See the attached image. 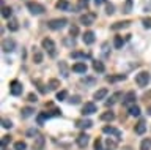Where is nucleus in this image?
<instances>
[{"label":"nucleus","instance_id":"32","mask_svg":"<svg viewBox=\"0 0 151 150\" xmlns=\"http://www.w3.org/2000/svg\"><path fill=\"white\" fill-rule=\"evenodd\" d=\"M129 115H131V117H139V115H140V107L135 106V104L131 106V107H129Z\"/></svg>","mask_w":151,"mask_h":150},{"label":"nucleus","instance_id":"33","mask_svg":"<svg viewBox=\"0 0 151 150\" xmlns=\"http://www.w3.org/2000/svg\"><path fill=\"white\" fill-rule=\"evenodd\" d=\"M80 82L85 84V86H94V84H96V79H94V78H87V76H85V78L80 79Z\"/></svg>","mask_w":151,"mask_h":150},{"label":"nucleus","instance_id":"2","mask_svg":"<svg viewBox=\"0 0 151 150\" xmlns=\"http://www.w3.org/2000/svg\"><path fill=\"white\" fill-rule=\"evenodd\" d=\"M42 49H46L47 52H49L50 57H55V54H57V48H55V43H54V40H50V38H44L42 40Z\"/></svg>","mask_w":151,"mask_h":150},{"label":"nucleus","instance_id":"50","mask_svg":"<svg viewBox=\"0 0 151 150\" xmlns=\"http://www.w3.org/2000/svg\"><path fill=\"white\" fill-rule=\"evenodd\" d=\"M36 134H38V131L35 128H30V130L27 131V136H36Z\"/></svg>","mask_w":151,"mask_h":150},{"label":"nucleus","instance_id":"9","mask_svg":"<svg viewBox=\"0 0 151 150\" xmlns=\"http://www.w3.org/2000/svg\"><path fill=\"white\" fill-rule=\"evenodd\" d=\"M76 141H77V145H79L80 149H85V147L88 145V142H90V136L85 134V133H80Z\"/></svg>","mask_w":151,"mask_h":150},{"label":"nucleus","instance_id":"38","mask_svg":"<svg viewBox=\"0 0 151 150\" xmlns=\"http://www.w3.org/2000/svg\"><path fill=\"white\" fill-rule=\"evenodd\" d=\"M68 98V92L66 90H60L58 93H57V100L58 101H63V100H66Z\"/></svg>","mask_w":151,"mask_h":150},{"label":"nucleus","instance_id":"52","mask_svg":"<svg viewBox=\"0 0 151 150\" xmlns=\"http://www.w3.org/2000/svg\"><path fill=\"white\" fill-rule=\"evenodd\" d=\"M148 114L151 115V106H148Z\"/></svg>","mask_w":151,"mask_h":150},{"label":"nucleus","instance_id":"6","mask_svg":"<svg viewBox=\"0 0 151 150\" xmlns=\"http://www.w3.org/2000/svg\"><path fill=\"white\" fill-rule=\"evenodd\" d=\"M14 48H16V43H14V40L11 38H5L2 41V49H3V52H13Z\"/></svg>","mask_w":151,"mask_h":150},{"label":"nucleus","instance_id":"4","mask_svg":"<svg viewBox=\"0 0 151 150\" xmlns=\"http://www.w3.org/2000/svg\"><path fill=\"white\" fill-rule=\"evenodd\" d=\"M22 90H24V87H22V84L19 82V81H11L9 82V93H11L13 96H19V95H22Z\"/></svg>","mask_w":151,"mask_h":150},{"label":"nucleus","instance_id":"29","mask_svg":"<svg viewBox=\"0 0 151 150\" xmlns=\"http://www.w3.org/2000/svg\"><path fill=\"white\" fill-rule=\"evenodd\" d=\"M47 87H49L50 90H57V88L60 87V81L58 79H50V81L47 82Z\"/></svg>","mask_w":151,"mask_h":150},{"label":"nucleus","instance_id":"3","mask_svg":"<svg viewBox=\"0 0 151 150\" xmlns=\"http://www.w3.org/2000/svg\"><path fill=\"white\" fill-rule=\"evenodd\" d=\"M135 82L139 87H146L150 84V73L148 71H140L135 76Z\"/></svg>","mask_w":151,"mask_h":150},{"label":"nucleus","instance_id":"37","mask_svg":"<svg viewBox=\"0 0 151 150\" xmlns=\"http://www.w3.org/2000/svg\"><path fill=\"white\" fill-rule=\"evenodd\" d=\"M27 149V144L24 142V141H17V142H14V150H25Z\"/></svg>","mask_w":151,"mask_h":150},{"label":"nucleus","instance_id":"1","mask_svg":"<svg viewBox=\"0 0 151 150\" xmlns=\"http://www.w3.org/2000/svg\"><path fill=\"white\" fill-rule=\"evenodd\" d=\"M27 8H28V11H30L32 14H35V16H40V14H42V13L46 11V8L42 7L41 3H38V2H28Z\"/></svg>","mask_w":151,"mask_h":150},{"label":"nucleus","instance_id":"44","mask_svg":"<svg viewBox=\"0 0 151 150\" xmlns=\"http://www.w3.org/2000/svg\"><path fill=\"white\" fill-rule=\"evenodd\" d=\"M77 33H79V27H77V25H71V27H69V35H71V36H76Z\"/></svg>","mask_w":151,"mask_h":150},{"label":"nucleus","instance_id":"39","mask_svg":"<svg viewBox=\"0 0 151 150\" xmlns=\"http://www.w3.org/2000/svg\"><path fill=\"white\" fill-rule=\"evenodd\" d=\"M33 84H35V86L38 87V90H40V93H46V88H44V86H42V84L38 81V79H33Z\"/></svg>","mask_w":151,"mask_h":150},{"label":"nucleus","instance_id":"47","mask_svg":"<svg viewBox=\"0 0 151 150\" xmlns=\"http://www.w3.org/2000/svg\"><path fill=\"white\" fill-rule=\"evenodd\" d=\"M90 3V0H79V8L80 10H83V8H87Z\"/></svg>","mask_w":151,"mask_h":150},{"label":"nucleus","instance_id":"34","mask_svg":"<svg viewBox=\"0 0 151 150\" xmlns=\"http://www.w3.org/2000/svg\"><path fill=\"white\" fill-rule=\"evenodd\" d=\"M116 145H118L116 141H110V139L106 141V150H115Z\"/></svg>","mask_w":151,"mask_h":150},{"label":"nucleus","instance_id":"5","mask_svg":"<svg viewBox=\"0 0 151 150\" xmlns=\"http://www.w3.org/2000/svg\"><path fill=\"white\" fill-rule=\"evenodd\" d=\"M68 24V21L65 19V17H58V19H52V21H49V29H52V30H60V29H63V27Z\"/></svg>","mask_w":151,"mask_h":150},{"label":"nucleus","instance_id":"8","mask_svg":"<svg viewBox=\"0 0 151 150\" xmlns=\"http://www.w3.org/2000/svg\"><path fill=\"white\" fill-rule=\"evenodd\" d=\"M135 92L134 90H131V92H127L126 95H124V98H123V104L124 106H134V103H135Z\"/></svg>","mask_w":151,"mask_h":150},{"label":"nucleus","instance_id":"21","mask_svg":"<svg viewBox=\"0 0 151 150\" xmlns=\"http://www.w3.org/2000/svg\"><path fill=\"white\" fill-rule=\"evenodd\" d=\"M131 22L129 21H123V22H115V24L112 25V30H120V29H126V27H129Z\"/></svg>","mask_w":151,"mask_h":150},{"label":"nucleus","instance_id":"16","mask_svg":"<svg viewBox=\"0 0 151 150\" xmlns=\"http://www.w3.org/2000/svg\"><path fill=\"white\" fill-rule=\"evenodd\" d=\"M42 147H44V138H42V136H36L35 142H33V149L35 150H42Z\"/></svg>","mask_w":151,"mask_h":150},{"label":"nucleus","instance_id":"40","mask_svg":"<svg viewBox=\"0 0 151 150\" xmlns=\"http://www.w3.org/2000/svg\"><path fill=\"white\" fill-rule=\"evenodd\" d=\"M94 150H106L102 147V141L101 138H96V141H94Z\"/></svg>","mask_w":151,"mask_h":150},{"label":"nucleus","instance_id":"28","mask_svg":"<svg viewBox=\"0 0 151 150\" xmlns=\"http://www.w3.org/2000/svg\"><path fill=\"white\" fill-rule=\"evenodd\" d=\"M113 119H115V114H113L112 111H109V112H104V114L101 115V120H104V122H112Z\"/></svg>","mask_w":151,"mask_h":150},{"label":"nucleus","instance_id":"49","mask_svg":"<svg viewBox=\"0 0 151 150\" xmlns=\"http://www.w3.org/2000/svg\"><path fill=\"white\" fill-rule=\"evenodd\" d=\"M28 101H32V103H36V101H38V96L35 95V93H30V95H28Z\"/></svg>","mask_w":151,"mask_h":150},{"label":"nucleus","instance_id":"24","mask_svg":"<svg viewBox=\"0 0 151 150\" xmlns=\"http://www.w3.org/2000/svg\"><path fill=\"white\" fill-rule=\"evenodd\" d=\"M33 62L35 63H41L42 62V54H41V51H38L36 48L33 49Z\"/></svg>","mask_w":151,"mask_h":150},{"label":"nucleus","instance_id":"46","mask_svg":"<svg viewBox=\"0 0 151 150\" xmlns=\"http://www.w3.org/2000/svg\"><path fill=\"white\" fill-rule=\"evenodd\" d=\"M131 10H132V0H126V5H124V13H131Z\"/></svg>","mask_w":151,"mask_h":150},{"label":"nucleus","instance_id":"18","mask_svg":"<svg viewBox=\"0 0 151 150\" xmlns=\"http://www.w3.org/2000/svg\"><path fill=\"white\" fill-rule=\"evenodd\" d=\"M57 10H61V11H68V10H71V5L68 2H66V0H58V2H57Z\"/></svg>","mask_w":151,"mask_h":150},{"label":"nucleus","instance_id":"10","mask_svg":"<svg viewBox=\"0 0 151 150\" xmlns=\"http://www.w3.org/2000/svg\"><path fill=\"white\" fill-rule=\"evenodd\" d=\"M94 19H96V14H83V16H80V24H83V25H91L93 22H94Z\"/></svg>","mask_w":151,"mask_h":150},{"label":"nucleus","instance_id":"30","mask_svg":"<svg viewBox=\"0 0 151 150\" xmlns=\"http://www.w3.org/2000/svg\"><path fill=\"white\" fill-rule=\"evenodd\" d=\"M151 149V138H146L142 141V144H140V150H150Z\"/></svg>","mask_w":151,"mask_h":150},{"label":"nucleus","instance_id":"51","mask_svg":"<svg viewBox=\"0 0 151 150\" xmlns=\"http://www.w3.org/2000/svg\"><path fill=\"white\" fill-rule=\"evenodd\" d=\"M104 2H106V0H94V3H96V7H99V5H102Z\"/></svg>","mask_w":151,"mask_h":150},{"label":"nucleus","instance_id":"20","mask_svg":"<svg viewBox=\"0 0 151 150\" xmlns=\"http://www.w3.org/2000/svg\"><path fill=\"white\" fill-rule=\"evenodd\" d=\"M126 79V74H115V76H107V82H118V81H124Z\"/></svg>","mask_w":151,"mask_h":150},{"label":"nucleus","instance_id":"42","mask_svg":"<svg viewBox=\"0 0 151 150\" xmlns=\"http://www.w3.org/2000/svg\"><path fill=\"white\" fill-rule=\"evenodd\" d=\"M2 126H3L5 130H9V128L13 126V123H11V120H8V119H3V120H2Z\"/></svg>","mask_w":151,"mask_h":150},{"label":"nucleus","instance_id":"27","mask_svg":"<svg viewBox=\"0 0 151 150\" xmlns=\"http://www.w3.org/2000/svg\"><path fill=\"white\" fill-rule=\"evenodd\" d=\"M8 29L11 32H17L19 30V24L16 19H8Z\"/></svg>","mask_w":151,"mask_h":150},{"label":"nucleus","instance_id":"13","mask_svg":"<svg viewBox=\"0 0 151 150\" xmlns=\"http://www.w3.org/2000/svg\"><path fill=\"white\" fill-rule=\"evenodd\" d=\"M120 98H124V96H123V93H121V92H115V93H113V95L106 101V106H107V107H109V106H113L118 100H120Z\"/></svg>","mask_w":151,"mask_h":150},{"label":"nucleus","instance_id":"26","mask_svg":"<svg viewBox=\"0 0 151 150\" xmlns=\"http://www.w3.org/2000/svg\"><path fill=\"white\" fill-rule=\"evenodd\" d=\"M33 112H35V109H33V107H22L21 115H22V119H27V117L33 115Z\"/></svg>","mask_w":151,"mask_h":150},{"label":"nucleus","instance_id":"7","mask_svg":"<svg viewBox=\"0 0 151 150\" xmlns=\"http://www.w3.org/2000/svg\"><path fill=\"white\" fill-rule=\"evenodd\" d=\"M98 111V107H96V104L94 103H85L83 104V107H82V114L83 115H91V114H94V112Z\"/></svg>","mask_w":151,"mask_h":150},{"label":"nucleus","instance_id":"17","mask_svg":"<svg viewBox=\"0 0 151 150\" xmlns=\"http://www.w3.org/2000/svg\"><path fill=\"white\" fill-rule=\"evenodd\" d=\"M145 131H146V123H145L143 119H140L139 123L135 125V133H137V134H143Z\"/></svg>","mask_w":151,"mask_h":150},{"label":"nucleus","instance_id":"41","mask_svg":"<svg viewBox=\"0 0 151 150\" xmlns=\"http://www.w3.org/2000/svg\"><path fill=\"white\" fill-rule=\"evenodd\" d=\"M68 103H69V104H79V103H80V96H77V95L71 96L68 100Z\"/></svg>","mask_w":151,"mask_h":150},{"label":"nucleus","instance_id":"12","mask_svg":"<svg viewBox=\"0 0 151 150\" xmlns=\"http://www.w3.org/2000/svg\"><path fill=\"white\" fill-rule=\"evenodd\" d=\"M82 41L85 44H93L94 43V32H91V30H88V32H85L83 33V36H82Z\"/></svg>","mask_w":151,"mask_h":150},{"label":"nucleus","instance_id":"35","mask_svg":"<svg viewBox=\"0 0 151 150\" xmlns=\"http://www.w3.org/2000/svg\"><path fill=\"white\" fill-rule=\"evenodd\" d=\"M123 44H124V41H123L121 36H115V40H113V46H115V49H121Z\"/></svg>","mask_w":151,"mask_h":150},{"label":"nucleus","instance_id":"48","mask_svg":"<svg viewBox=\"0 0 151 150\" xmlns=\"http://www.w3.org/2000/svg\"><path fill=\"white\" fill-rule=\"evenodd\" d=\"M143 27H146V29H150V27H151V19H150V17H145V19H143Z\"/></svg>","mask_w":151,"mask_h":150},{"label":"nucleus","instance_id":"45","mask_svg":"<svg viewBox=\"0 0 151 150\" xmlns=\"http://www.w3.org/2000/svg\"><path fill=\"white\" fill-rule=\"evenodd\" d=\"M9 141H11L9 136H3V138H2V149H6V145L9 144Z\"/></svg>","mask_w":151,"mask_h":150},{"label":"nucleus","instance_id":"36","mask_svg":"<svg viewBox=\"0 0 151 150\" xmlns=\"http://www.w3.org/2000/svg\"><path fill=\"white\" fill-rule=\"evenodd\" d=\"M11 13H13V10L9 7H3L2 8V16L5 17V19H9V17H11Z\"/></svg>","mask_w":151,"mask_h":150},{"label":"nucleus","instance_id":"22","mask_svg":"<svg viewBox=\"0 0 151 150\" xmlns=\"http://www.w3.org/2000/svg\"><path fill=\"white\" fill-rule=\"evenodd\" d=\"M109 93V90L107 88H99L98 92H94V95H93V98L94 100H102V98H106V95Z\"/></svg>","mask_w":151,"mask_h":150},{"label":"nucleus","instance_id":"31","mask_svg":"<svg viewBox=\"0 0 151 150\" xmlns=\"http://www.w3.org/2000/svg\"><path fill=\"white\" fill-rule=\"evenodd\" d=\"M58 68H60V71H61V76H63V78H68V76H69L68 67H66V63H65V62H60Z\"/></svg>","mask_w":151,"mask_h":150},{"label":"nucleus","instance_id":"15","mask_svg":"<svg viewBox=\"0 0 151 150\" xmlns=\"http://www.w3.org/2000/svg\"><path fill=\"white\" fill-rule=\"evenodd\" d=\"M73 71L74 73H87V65L83 62H77L73 65Z\"/></svg>","mask_w":151,"mask_h":150},{"label":"nucleus","instance_id":"11","mask_svg":"<svg viewBox=\"0 0 151 150\" xmlns=\"http://www.w3.org/2000/svg\"><path fill=\"white\" fill-rule=\"evenodd\" d=\"M76 126L80 130H87V128H91L93 126V122L88 120V119H82V120H76Z\"/></svg>","mask_w":151,"mask_h":150},{"label":"nucleus","instance_id":"23","mask_svg":"<svg viewBox=\"0 0 151 150\" xmlns=\"http://www.w3.org/2000/svg\"><path fill=\"white\" fill-rule=\"evenodd\" d=\"M93 70H94L96 73H104L106 67H104L102 62H99V60H94V62H93Z\"/></svg>","mask_w":151,"mask_h":150},{"label":"nucleus","instance_id":"19","mask_svg":"<svg viewBox=\"0 0 151 150\" xmlns=\"http://www.w3.org/2000/svg\"><path fill=\"white\" fill-rule=\"evenodd\" d=\"M50 117H52V115H50V112H41V114L36 117V122H38V125H42L46 120H49Z\"/></svg>","mask_w":151,"mask_h":150},{"label":"nucleus","instance_id":"25","mask_svg":"<svg viewBox=\"0 0 151 150\" xmlns=\"http://www.w3.org/2000/svg\"><path fill=\"white\" fill-rule=\"evenodd\" d=\"M71 57L73 59H90V54L87 52H79V51H76V52H71Z\"/></svg>","mask_w":151,"mask_h":150},{"label":"nucleus","instance_id":"43","mask_svg":"<svg viewBox=\"0 0 151 150\" xmlns=\"http://www.w3.org/2000/svg\"><path fill=\"white\" fill-rule=\"evenodd\" d=\"M106 13H107L109 16L113 14V13H115V7H113L112 3H107V7H106Z\"/></svg>","mask_w":151,"mask_h":150},{"label":"nucleus","instance_id":"14","mask_svg":"<svg viewBox=\"0 0 151 150\" xmlns=\"http://www.w3.org/2000/svg\"><path fill=\"white\" fill-rule=\"evenodd\" d=\"M102 131H104L106 134H113L116 139H120V138H121V131H120V130H116V128H113V126H104Z\"/></svg>","mask_w":151,"mask_h":150}]
</instances>
